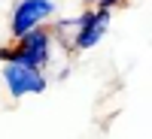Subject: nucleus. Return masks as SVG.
<instances>
[{
    "instance_id": "nucleus-1",
    "label": "nucleus",
    "mask_w": 152,
    "mask_h": 139,
    "mask_svg": "<svg viewBox=\"0 0 152 139\" xmlns=\"http://www.w3.org/2000/svg\"><path fill=\"white\" fill-rule=\"evenodd\" d=\"M3 79L9 85V94L12 97H24V94H40L46 82L37 67L31 64H21V60H9V64L3 67Z\"/></svg>"
},
{
    "instance_id": "nucleus-2",
    "label": "nucleus",
    "mask_w": 152,
    "mask_h": 139,
    "mask_svg": "<svg viewBox=\"0 0 152 139\" xmlns=\"http://www.w3.org/2000/svg\"><path fill=\"white\" fill-rule=\"evenodd\" d=\"M55 6L49 3V0H21L18 9H15V21H12V30H15L18 36L31 33L37 24H40L49 12H52Z\"/></svg>"
},
{
    "instance_id": "nucleus-3",
    "label": "nucleus",
    "mask_w": 152,
    "mask_h": 139,
    "mask_svg": "<svg viewBox=\"0 0 152 139\" xmlns=\"http://www.w3.org/2000/svg\"><path fill=\"white\" fill-rule=\"evenodd\" d=\"M46 55H49V36L40 33V30H31V33H24V42L18 48L15 60L31 64V67H40L43 60H46Z\"/></svg>"
},
{
    "instance_id": "nucleus-4",
    "label": "nucleus",
    "mask_w": 152,
    "mask_h": 139,
    "mask_svg": "<svg viewBox=\"0 0 152 139\" xmlns=\"http://www.w3.org/2000/svg\"><path fill=\"white\" fill-rule=\"evenodd\" d=\"M107 24H110V12H94V15H85L82 18V27H79V36H76V45L79 48H91L100 36H104L107 30Z\"/></svg>"
},
{
    "instance_id": "nucleus-5",
    "label": "nucleus",
    "mask_w": 152,
    "mask_h": 139,
    "mask_svg": "<svg viewBox=\"0 0 152 139\" xmlns=\"http://www.w3.org/2000/svg\"><path fill=\"white\" fill-rule=\"evenodd\" d=\"M104 3H107V6H110V3H116V0H104Z\"/></svg>"
}]
</instances>
